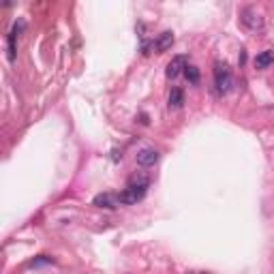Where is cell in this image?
<instances>
[{
  "mask_svg": "<svg viewBox=\"0 0 274 274\" xmlns=\"http://www.w3.org/2000/svg\"><path fill=\"white\" fill-rule=\"evenodd\" d=\"M214 84H217L221 95L231 90V86H234V75H231V69L227 67V62H217V65H214Z\"/></svg>",
  "mask_w": 274,
  "mask_h": 274,
  "instance_id": "6da1fadb",
  "label": "cell"
},
{
  "mask_svg": "<svg viewBox=\"0 0 274 274\" xmlns=\"http://www.w3.org/2000/svg\"><path fill=\"white\" fill-rule=\"evenodd\" d=\"M146 191H148V186H126V189L118 195V201L125 203V206L137 203V201H142L146 197Z\"/></svg>",
  "mask_w": 274,
  "mask_h": 274,
  "instance_id": "7a4b0ae2",
  "label": "cell"
},
{
  "mask_svg": "<svg viewBox=\"0 0 274 274\" xmlns=\"http://www.w3.org/2000/svg\"><path fill=\"white\" fill-rule=\"evenodd\" d=\"M242 24L253 32H259L264 30V17H261L255 9H244L242 11Z\"/></svg>",
  "mask_w": 274,
  "mask_h": 274,
  "instance_id": "3957f363",
  "label": "cell"
},
{
  "mask_svg": "<svg viewBox=\"0 0 274 274\" xmlns=\"http://www.w3.org/2000/svg\"><path fill=\"white\" fill-rule=\"evenodd\" d=\"M137 165H142V167H152L159 163V152H156L154 148H144V150H139L137 152Z\"/></svg>",
  "mask_w": 274,
  "mask_h": 274,
  "instance_id": "277c9868",
  "label": "cell"
},
{
  "mask_svg": "<svg viewBox=\"0 0 274 274\" xmlns=\"http://www.w3.org/2000/svg\"><path fill=\"white\" fill-rule=\"evenodd\" d=\"M186 67H189V65H186V58L184 56H176V58H172V62L167 65L165 73H167V77H170V79H176L180 73H184Z\"/></svg>",
  "mask_w": 274,
  "mask_h": 274,
  "instance_id": "5b68a950",
  "label": "cell"
},
{
  "mask_svg": "<svg viewBox=\"0 0 274 274\" xmlns=\"http://www.w3.org/2000/svg\"><path fill=\"white\" fill-rule=\"evenodd\" d=\"M118 203H120L118 201V195H112V193H101V195H97L95 199H92V206L107 208V210H114Z\"/></svg>",
  "mask_w": 274,
  "mask_h": 274,
  "instance_id": "8992f818",
  "label": "cell"
},
{
  "mask_svg": "<svg viewBox=\"0 0 274 274\" xmlns=\"http://www.w3.org/2000/svg\"><path fill=\"white\" fill-rule=\"evenodd\" d=\"M172 45H174V32L165 30L159 34V39H156V43H154V50L159 51V54H163V51H167Z\"/></svg>",
  "mask_w": 274,
  "mask_h": 274,
  "instance_id": "52a82bcc",
  "label": "cell"
},
{
  "mask_svg": "<svg viewBox=\"0 0 274 274\" xmlns=\"http://www.w3.org/2000/svg\"><path fill=\"white\" fill-rule=\"evenodd\" d=\"M274 62V51L272 50H266L261 51V54L255 56V67L257 69H268Z\"/></svg>",
  "mask_w": 274,
  "mask_h": 274,
  "instance_id": "ba28073f",
  "label": "cell"
},
{
  "mask_svg": "<svg viewBox=\"0 0 274 274\" xmlns=\"http://www.w3.org/2000/svg\"><path fill=\"white\" fill-rule=\"evenodd\" d=\"M184 103V92L180 88H174L170 92V109H180Z\"/></svg>",
  "mask_w": 274,
  "mask_h": 274,
  "instance_id": "9c48e42d",
  "label": "cell"
},
{
  "mask_svg": "<svg viewBox=\"0 0 274 274\" xmlns=\"http://www.w3.org/2000/svg\"><path fill=\"white\" fill-rule=\"evenodd\" d=\"M184 77L189 79V84L197 86V84H199V69L193 67V65H189V67L184 69Z\"/></svg>",
  "mask_w": 274,
  "mask_h": 274,
  "instance_id": "30bf717a",
  "label": "cell"
},
{
  "mask_svg": "<svg viewBox=\"0 0 274 274\" xmlns=\"http://www.w3.org/2000/svg\"><path fill=\"white\" fill-rule=\"evenodd\" d=\"M195 274H208V272H195Z\"/></svg>",
  "mask_w": 274,
  "mask_h": 274,
  "instance_id": "8fae6325",
  "label": "cell"
}]
</instances>
